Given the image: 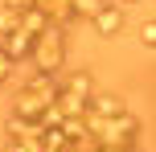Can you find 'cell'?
I'll return each mask as SVG.
<instances>
[{"instance_id": "cell-1", "label": "cell", "mask_w": 156, "mask_h": 152, "mask_svg": "<svg viewBox=\"0 0 156 152\" xmlns=\"http://www.w3.org/2000/svg\"><path fill=\"white\" fill-rule=\"evenodd\" d=\"M33 62H37L41 74H58L66 66V33L58 29V25H49L45 33H37V41H33Z\"/></svg>"}, {"instance_id": "cell-2", "label": "cell", "mask_w": 156, "mask_h": 152, "mask_svg": "<svg viewBox=\"0 0 156 152\" xmlns=\"http://www.w3.org/2000/svg\"><path fill=\"white\" fill-rule=\"evenodd\" d=\"M90 25H94V33H99V37H115V33L123 29V8L107 0V4H103L99 12L90 16Z\"/></svg>"}, {"instance_id": "cell-3", "label": "cell", "mask_w": 156, "mask_h": 152, "mask_svg": "<svg viewBox=\"0 0 156 152\" xmlns=\"http://www.w3.org/2000/svg\"><path fill=\"white\" fill-rule=\"evenodd\" d=\"M140 41H144L148 49H156V21H144V25H140Z\"/></svg>"}, {"instance_id": "cell-4", "label": "cell", "mask_w": 156, "mask_h": 152, "mask_svg": "<svg viewBox=\"0 0 156 152\" xmlns=\"http://www.w3.org/2000/svg\"><path fill=\"white\" fill-rule=\"evenodd\" d=\"M8 70H12V58L0 49V87H4V78H8Z\"/></svg>"}]
</instances>
